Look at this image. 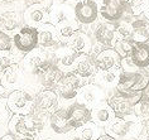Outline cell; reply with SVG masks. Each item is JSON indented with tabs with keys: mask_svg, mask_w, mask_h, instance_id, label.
Listing matches in <instances>:
<instances>
[{
	"mask_svg": "<svg viewBox=\"0 0 149 140\" xmlns=\"http://www.w3.org/2000/svg\"><path fill=\"white\" fill-rule=\"evenodd\" d=\"M129 58L135 68L147 69L149 67V42L134 43Z\"/></svg>",
	"mask_w": 149,
	"mask_h": 140,
	"instance_id": "28",
	"label": "cell"
},
{
	"mask_svg": "<svg viewBox=\"0 0 149 140\" xmlns=\"http://www.w3.org/2000/svg\"><path fill=\"white\" fill-rule=\"evenodd\" d=\"M73 72L79 75L82 80L94 78V76L97 72L94 54H80L73 67Z\"/></svg>",
	"mask_w": 149,
	"mask_h": 140,
	"instance_id": "22",
	"label": "cell"
},
{
	"mask_svg": "<svg viewBox=\"0 0 149 140\" xmlns=\"http://www.w3.org/2000/svg\"><path fill=\"white\" fill-rule=\"evenodd\" d=\"M18 0H0V6H9L17 3Z\"/></svg>",
	"mask_w": 149,
	"mask_h": 140,
	"instance_id": "40",
	"label": "cell"
},
{
	"mask_svg": "<svg viewBox=\"0 0 149 140\" xmlns=\"http://www.w3.org/2000/svg\"><path fill=\"white\" fill-rule=\"evenodd\" d=\"M71 140H81L80 138H73V139H71Z\"/></svg>",
	"mask_w": 149,
	"mask_h": 140,
	"instance_id": "45",
	"label": "cell"
},
{
	"mask_svg": "<svg viewBox=\"0 0 149 140\" xmlns=\"http://www.w3.org/2000/svg\"><path fill=\"white\" fill-rule=\"evenodd\" d=\"M92 29V38L95 44L101 48H113L116 40V24L110 21H96Z\"/></svg>",
	"mask_w": 149,
	"mask_h": 140,
	"instance_id": "14",
	"label": "cell"
},
{
	"mask_svg": "<svg viewBox=\"0 0 149 140\" xmlns=\"http://www.w3.org/2000/svg\"><path fill=\"white\" fill-rule=\"evenodd\" d=\"M82 86V78L76 75L73 71L66 72L61 82L57 85L54 91L57 92L58 97H61L65 101H71L77 97L80 88Z\"/></svg>",
	"mask_w": 149,
	"mask_h": 140,
	"instance_id": "13",
	"label": "cell"
},
{
	"mask_svg": "<svg viewBox=\"0 0 149 140\" xmlns=\"http://www.w3.org/2000/svg\"><path fill=\"white\" fill-rule=\"evenodd\" d=\"M0 140H20V138L17 136L15 134H13L12 131H9V132H6V134L0 136Z\"/></svg>",
	"mask_w": 149,
	"mask_h": 140,
	"instance_id": "38",
	"label": "cell"
},
{
	"mask_svg": "<svg viewBox=\"0 0 149 140\" xmlns=\"http://www.w3.org/2000/svg\"><path fill=\"white\" fill-rule=\"evenodd\" d=\"M134 43L135 42H133L132 39H116L113 48L116 51V53L121 58H126V57L130 56V53H132Z\"/></svg>",
	"mask_w": 149,
	"mask_h": 140,
	"instance_id": "30",
	"label": "cell"
},
{
	"mask_svg": "<svg viewBox=\"0 0 149 140\" xmlns=\"http://www.w3.org/2000/svg\"><path fill=\"white\" fill-rule=\"evenodd\" d=\"M143 17H144V18H147V19L149 20V3H148L147 8H145V10H144V13H143Z\"/></svg>",
	"mask_w": 149,
	"mask_h": 140,
	"instance_id": "43",
	"label": "cell"
},
{
	"mask_svg": "<svg viewBox=\"0 0 149 140\" xmlns=\"http://www.w3.org/2000/svg\"><path fill=\"white\" fill-rule=\"evenodd\" d=\"M20 140H37V138H22Z\"/></svg>",
	"mask_w": 149,
	"mask_h": 140,
	"instance_id": "44",
	"label": "cell"
},
{
	"mask_svg": "<svg viewBox=\"0 0 149 140\" xmlns=\"http://www.w3.org/2000/svg\"><path fill=\"white\" fill-rule=\"evenodd\" d=\"M149 83L148 69H136V71H123L119 77L116 90L125 94H140Z\"/></svg>",
	"mask_w": 149,
	"mask_h": 140,
	"instance_id": "3",
	"label": "cell"
},
{
	"mask_svg": "<svg viewBox=\"0 0 149 140\" xmlns=\"http://www.w3.org/2000/svg\"><path fill=\"white\" fill-rule=\"evenodd\" d=\"M9 110L6 107V104H0V125H4V124H8L10 117H9Z\"/></svg>",
	"mask_w": 149,
	"mask_h": 140,
	"instance_id": "36",
	"label": "cell"
},
{
	"mask_svg": "<svg viewBox=\"0 0 149 140\" xmlns=\"http://www.w3.org/2000/svg\"><path fill=\"white\" fill-rule=\"evenodd\" d=\"M25 78H27V75L24 73L20 64L14 63L0 73V85L6 90L13 91L17 88H23Z\"/></svg>",
	"mask_w": 149,
	"mask_h": 140,
	"instance_id": "15",
	"label": "cell"
},
{
	"mask_svg": "<svg viewBox=\"0 0 149 140\" xmlns=\"http://www.w3.org/2000/svg\"><path fill=\"white\" fill-rule=\"evenodd\" d=\"M52 4H53V0H24L25 8H29V6H40V8L49 10Z\"/></svg>",
	"mask_w": 149,
	"mask_h": 140,
	"instance_id": "35",
	"label": "cell"
},
{
	"mask_svg": "<svg viewBox=\"0 0 149 140\" xmlns=\"http://www.w3.org/2000/svg\"><path fill=\"white\" fill-rule=\"evenodd\" d=\"M143 128L144 124L138 120L135 115H132L126 119H115L107 129L111 134L123 140H136L143 131Z\"/></svg>",
	"mask_w": 149,
	"mask_h": 140,
	"instance_id": "5",
	"label": "cell"
},
{
	"mask_svg": "<svg viewBox=\"0 0 149 140\" xmlns=\"http://www.w3.org/2000/svg\"><path fill=\"white\" fill-rule=\"evenodd\" d=\"M52 53V57L56 61L63 72L73 71V67L76 64V61L80 54L67 46V43H61Z\"/></svg>",
	"mask_w": 149,
	"mask_h": 140,
	"instance_id": "17",
	"label": "cell"
},
{
	"mask_svg": "<svg viewBox=\"0 0 149 140\" xmlns=\"http://www.w3.org/2000/svg\"><path fill=\"white\" fill-rule=\"evenodd\" d=\"M34 107L37 110L51 114L58 109V95L52 88H42L34 96Z\"/></svg>",
	"mask_w": 149,
	"mask_h": 140,
	"instance_id": "20",
	"label": "cell"
},
{
	"mask_svg": "<svg viewBox=\"0 0 149 140\" xmlns=\"http://www.w3.org/2000/svg\"><path fill=\"white\" fill-rule=\"evenodd\" d=\"M0 12V30L13 35L18 29L24 25L23 12L25 9L24 0H18L13 5L1 6Z\"/></svg>",
	"mask_w": 149,
	"mask_h": 140,
	"instance_id": "2",
	"label": "cell"
},
{
	"mask_svg": "<svg viewBox=\"0 0 149 140\" xmlns=\"http://www.w3.org/2000/svg\"><path fill=\"white\" fill-rule=\"evenodd\" d=\"M13 47L22 54H27L39 47L38 44V28L23 25L12 35Z\"/></svg>",
	"mask_w": 149,
	"mask_h": 140,
	"instance_id": "8",
	"label": "cell"
},
{
	"mask_svg": "<svg viewBox=\"0 0 149 140\" xmlns=\"http://www.w3.org/2000/svg\"><path fill=\"white\" fill-rule=\"evenodd\" d=\"M149 0H128V8L133 17L143 15L145 8H147Z\"/></svg>",
	"mask_w": 149,
	"mask_h": 140,
	"instance_id": "32",
	"label": "cell"
},
{
	"mask_svg": "<svg viewBox=\"0 0 149 140\" xmlns=\"http://www.w3.org/2000/svg\"><path fill=\"white\" fill-rule=\"evenodd\" d=\"M100 18L105 21L118 23L121 19H133L129 12L128 0H99Z\"/></svg>",
	"mask_w": 149,
	"mask_h": 140,
	"instance_id": "4",
	"label": "cell"
},
{
	"mask_svg": "<svg viewBox=\"0 0 149 140\" xmlns=\"http://www.w3.org/2000/svg\"><path fill=\"white\" fill-rule=\"evenodd\" d=\"M61 43V37L58 34V30L54 25H52L49 21L38 28V44L39 48H43L48 52H53Z\"/></svg>",
	"mask_w": 149,
	"mask_h": 140,
	"instance_id": "16",
	"label": "cell"
},
{
	"mask_svg": "<svg viewBox=\"0 0 149 140\" xmlns=\"http://www.w3.org/2000/svg\"><path fill=\"white\" fill-rule=\"evenodd\" d=\"M115 119L116 117H115L113 109L110 107L106 101H104L102 104L97 105L96 107L91 110V121L97 126L109 128L115 121Z\"/></svg>",
	"mask_w": 149,
	"mask_h": 140,
	"instance_id": "25",
	"label": "cell"
},
{
	"mask_svg": "<svg viewBox=\"0 0 149 140\" xmlns=\"http://www.w3.org/2000/svg\"><path fill=\"white\" fill-rule=\"evenodd\" d=\"M148 68H149V67H148Z\"/></svg>",
	"mask_w": 149,
	"mask_h": 140,
	"instance_id": "46",
	"label": "cell"
},
{
	"mask_svg": "<svg viewBox=\"0 0 149 140\" xmlns=\"http://www.w3.org/2000/svg\"><path fill=\"white\" fill-rule=\"evenodd\" d=\"M133 19H121L116 24V39H132V25Z\"/></svg>",
	"mask_w": 149,
	"mask_h": 140,
	"instance_id": "31",
	"label": "cell"
},
{
	"mask_svg": "<svg viewBox=\"0 0 149 140\" xmlns=\"http://www.w3.org/2000/svg\"><path fill=\"white\" fill-rule=\"evenodd\" d=\"M74 21L77 20L74 19L72 0H53V4L49 8V23L58 30Z\"/></svg>",
	"mask_w": 149,
	"mask_h": 140,
	"instance_id": "7",
	"label": "cell"
},
{
	"mask_svg": "<svg viewBox=\"0 0 149 140\" xmlns=\"http://www.w3.org/2000/svg\"><path fill=\"white\" fill-rule=\"evenodd\" d=\"M138 101H140V94H125L116 88L109 92L106 98L116 119H126L134 115V107Z\"/></svg>",
	"mask_w": 149,
	"mask_h": 140,
	"instance_id": "1",
	"label": "cell"
},
{
	"mask_svg": "<svg viewBox=\"0 0 149 140\" xmlns=\"http://www.w3.org/2000/svg\"><path fill=\"white\" fill-rule=\"evenodd\" d=\"M132 25V40L135 43L149 42V20L143 15L134 17L130 21Z\"/></svg>",
	"mask_w": 149,
	"mask_h": 140,
	"instance_id": "27",
	"label": "cell"
},
{
	"mask_svg": "<svg viewBox=\"0 0 149 140\" xmlns=\"http://www.w3.org/2000/svg\"><path fill=\"white\" fill-rule=\"evenodd\" d=\"M5 104L13 115H28L34 107V96L25 88H17L8 94Z\"/></svg>",
	"mask_w": 149,
	"mask_h": 140,
	"instance_id": "6",
	"label": "cell"
},
{
	"mask_svg": "<svg viewBox=\"0 0 149 140\" xmlns=\"http://www.w3.org/2000/svg\"><path fill=\"white\" fill-rule=\"evenodd\" d=\"M66 43L67 46L71 47L74 52H77L79 54H91L95 46L92 35H90L87 32H85L84 29H79L77 32H74L66 40Z\"/></svg>",
	"mask_w": 149,
	"mask_h": 140,
	"instance_id": "18",
	"label": "cell"
},
{
	"mask_svg": "<svg viewBox=\"0 0 149 140\" xmlns=\"http://www.w3.org/2000/svg\"><path fill=\"white\" fill-rule=\"evenodd\" d=\"M74 19L80 25L95 24L100 18L99 4L96 0H72Z\"/></svg>",
	"mask_w": 149,
	"mask_h": 140,
	"instance_id": "9",
	"label": "cell"
},
{
	"mask_svg": "<svg viewBox=\"0 0 149 140\" xmlns=\"http://www.w3.org/2000/svg\"><path fill=\"white\" fill-rule=\"evenodd\" d=\"M48 123L51 125V129L56 134H67L71 130H73L70 125L68 116H67V109L59 107L49 114Z\"/></svg>",
	"mask_w": 149,
	"mask_h": 140,
	"instance_id": "26",
	"label": "cell"
},
{
	"mask_svg": "<svg viewBox=\"0 0 149 140\" xmlns=\"http://www.w3.org/2000/svg\"><path fill=\"white\" fill-rule=\"evenodd\" d=\"M51 56H52L51 52L38 47L37 49L25 54L19 64H20V67L23 68V71L25 75H27V77L36 78L38 72L43 68V66L51 60Z\"/></svg>",
	"mask_w": 149,
	"mask_h": 140,
	"instance_id": "10",
	"label": "cell"
},
{
	"mask_svg": "<svg viewBox=\"0 0 149 140\" xmlns=\"http://www.w3.org/2000/svg\"><path fill=\"white\" fill-rule=\"evenodd\" d=\"M67 116H68L71 128L76 130L91 121V110L80 102L74 101L67 107Z\"/></svg>",
	"mask_w": 149,
	"mask_h": 140,
	"instance_id": "19",
	"label": "cell"
},
{
	"mask_svg": "<svg viewBox=\"0 0 149 140\" xmlns=\"http://www.w3.org/2000/svg\"><path fill=\"white\" fill-rule=\"evenodd\" d=\"M80 131V139L81 140H97L100 134V126L94 124L92 121H88L84 126L79 129Z\"/></svg>",
	"mask_w": 149,
	"mask_h": 140,
	"instance_id": "29",
	"label": "cell"
},
{
	"mask_svg": "<svg viewBox=\"0 0 149 140\" xmlns=\"http://www.w3.org/2000/svg\"><path fill=\"white\" fill-rule=\"evenodd\" d=\"M144 135H145V140H149V123H144Z\"/></svg>",
	"mask_w": 149,
	"mask_h": 140,
	"instance_id": "42",
	"label": "cell"
},
{
	"mask_svg": "<svg viewBox=\"0 0 149 140\" xmlns=\"http://www.w3.org/2000/svg\"><path fill=\"white\" fill-rule=\"evenodd\" d=\"M97 140H116V139H115L114 136H111L110 134H101Z\"/></svg>",
	"mask_w": 149,
	"mask_h": 140,
	"instance_id": "41",
	"label": "cell"
},
{
	"mask_svg": "<svg viewBox=\"0 0 149 140\" xmlns=\"http://www.w3.org/2000/svg\"><path fill=\"white\" fill-rule=\"evenodd\" d=\"M77 102L85 105L86 107L92 110L97 105L102 104L104 101H106L107 94L106 91L97 86L94 82H88L81 86L79 94H77Z\"/></svg>",
	"mask_w": 149,
	"mask_h": 140,
	"instance_id": "11",
	"label": "cell"
},
{
	"mask_svg": "<svg viewBox=\"0 0 149 140\" xmlns=\"http://www.w3.org/2000/svg\"><path fill=\"white\" fill-rule=\"evenodd\" d=\"M52 54V53H51ZM66 72H63L61 67L56 63L53 57L51 56V60L43 66V68L40 69L37 75V81L43 88H52L54 90L57 87V85L61 82Z\"/></svg>",
	"mask_w": 149,
	"mask_h": 140,
	"instance_id": "12",
	"label": "cell"
},
{
	"mask_svg": "<svg viewBox=\"0 0 149 140\" xmlns=\"http://www.w3.org/2000/svg\"><path fill=\"white\" fill-rule=\"evenodd\" d=\"M95 62L97 71H110L114 68H120L121 57L114 48H104L95 54Z\"/></svg>",
	"mask_w": 149,
	"mask_h": 140,
	"instance_id": "21",
	"label": "cell"
},
{
	"mask_svg": "<svg viewBox=\"0 0 149 140\" xmlns=\"http://www.w3.org/2000/svg\"><path fill=\"white\" fill-rule=\"evenodd\" d=\"M8 90L6 88H4L0 85V104H3L4 101H6V97H8Z\"/></svg>",
	"mask_w": 149,
	"mask_h": 140,
	"instance_id": "39",
	"label": "cell"
},
{
	"mask_svg": "<svg viewBox=\"0 0 149 140\" xmlns=\"http://www.w3.org/2000/svg\"><path fill=\"white\" fill-rule=\"evenodd\" d=\"M13 48V38L8 33L0 30V52L1 51H10Z\"/></svg>",
	"mask_w": 149,
	"mask_h": 140,
	"instance_id": "34",
	"label": "cell"
},
{
	"mask_svg": "<svg viewBox=\"0 0 149 140\" xmlns=\"http://www.w3.org/2000/svg\"><path fill=\"white\" fill-rule=\"evenodd\" d=\"M140 101L149 102V83L147 85V87L140 92Z\"/></svg>",
	"mask_w": 149,
	"mask_h": 140,
	"instance_id": "37",
	"label": "cell"
},
{
	"mask_svg": "<svg viewBox=\"0 0 149 140\" xmlns=\"http://www.w3.org/2000/svg\"><path fill=\"white\" fill-rule=\"evenodd\" d=\"M23 20L25 25L39 28L49 21V10L40 6H29L23 12Z\"/></svg>",
	"mask_w": 149,
	"mask_h": 140,
	"instance_id": "23",
	"label": "cell"
},
{
	"mask_svg": "<svg viewBox=\"0 0 149 140\" xmlns=\"http://www.w3.org/2000/svg\"><path fill=\"white\" fill-rule=\"evenodd\" d=\"M134 115L143 124L149 123V102L138 101V104L134 107Z\"/></svg>",
	"mask_w": 149,
	"mask_h": 140,
	"instance_id": "33",
	"label": "cell"
},
{
	"mask_svg": "<svg viewBox=\"0 0 149 140\" xmlns=\"http://www.w3.org/2000/svg\"><path fill=\"white\" fill-rule=\"evenodd\" d=\"M121 73V68H114L110 71H97L94 76V83L106 91V94L114 91L118 86L119 77Z\"/></svg>",
	"mask_w": 149,
	"mask_h": 140,
	"instance_id": "24",
	"label": "cell"
}]
</instances>
